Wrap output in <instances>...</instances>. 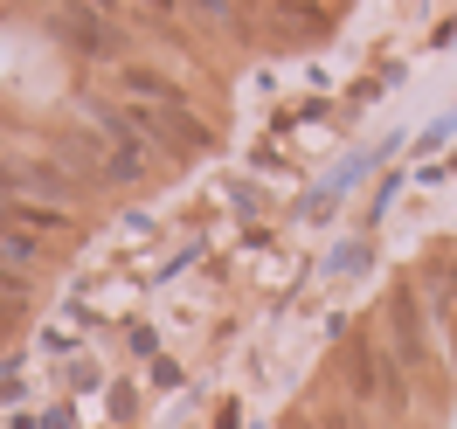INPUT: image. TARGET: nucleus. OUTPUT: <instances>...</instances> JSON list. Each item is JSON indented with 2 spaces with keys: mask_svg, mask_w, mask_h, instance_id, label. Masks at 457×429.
Segmentation results:
<instances>
[{
  "mask_svg": "<svg viewBox=\"0 0 457 429\" xmlns=\"http://www.w3.org/2000/svg\"><path fill=\"white\" fill-rule=\"evenodd\" d=\"M346 381H353V395L368 401V408H409V374H402V360L388 353V340H374V333H361V340L346 346Z\"/></svg>",
  "mask_w": 457,
  "mask_h": 429,
  "instance_id": "1",
  "label": "nucleus"
},
{
  "mask_svg": "<svg viewBox=\"0 0 457 429\" xmlns=\"http://www.w3.org/2000/svg\"><path fill=\"white\" fill-rule=\"evenodd\" d=\"M388 353L402 360V374H423V360H429V318L416 305V291L388 298Z\"/></svg>",
  "mask_w": 457,
  "mask_h": 429,
  "instance_id": "2",
  "label": "nucleus"
},
{
  "mask_svg": "<svg viewBox=\"0 0 457 429\" xmlns=\"http://www.w3.org/2000/svg\"><path fill=\"white\" fill-rule=\"evenodd\" d=\"M319 429H368V423H361L353 408H326V416H319Z\"/></svg>",
  "mask_w": 457,
  "mask_h": 429,
  "instance_id": "3",
  "label": "nucleus"
}]
</instances>
